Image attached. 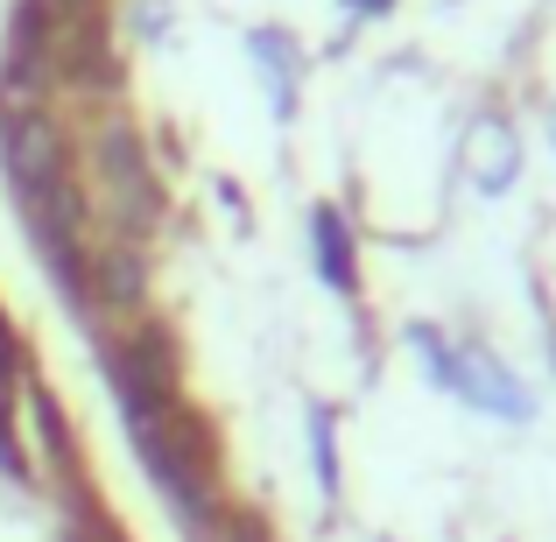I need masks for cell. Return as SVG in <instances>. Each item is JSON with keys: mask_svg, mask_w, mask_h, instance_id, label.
Masks as SVG:
<instances>
[{"mask_svg": "<svg viewBox=\"0 0 556 542\" xmlns=\"http://www.w3.org/2000/svg\"><path fill=\"white\" fill-rule=\"evenodd\" d=\"M56 8H64V14H78V22H92V8H99V0H56Z\"/></svg>", "mask_w": 556, "mask_h": 542, "instance_id": "5bb4252c", "label": "cell"}, {"mask_svg": "<svg viewBox=\"0 0 556 542\" xmlns=\"http://www.w3.org/2000/svg\"><path fill=\"white\" fill-rule=\"evenodd\" d=\"M0 479H8V487H36L28 451H22V437H14V416H8V380H0Z\"/></svg>", "mask_w": 556, "mask_h": 542, "instance_id": "8fae6325", "label": "cell"}, {"mask_svg": "<svg viewBox=\"0 0 556 542\" xmlns=\"http://www.w3.org/2000/svg\"><path fill=\"white\" fill-rule=\"evenodd\" d=\"M85 297L106 303L113 317H135L149 303V254L135 240H106L99 254H85Z\"/></svg>", "mask_w": 556, "mask_h": 542, "instance_id": "5b68a950", "label": "cell"}, {"mask_svg": "<svg viewBox=\"0 0 556 542\" xmlns=\"http://www.w3.org/2000/svg\"><path fill=\"white\" fill-rule=\"evenodd\" d=\"M92 177H99V204H106V226L113 240H149L163 226V190H155V163L141 155L135 127L113 121L92 135Z\"/></svg>", "mask_w": 556, "mask_h": 542, "instance_id": "7a4b0ae2", "label": "cell"}, {"mask_svg": "<svg viewBox=\"0 0 556 542\" xmlns=\"http://www.w3.org/2000/svg\"><path fill=\"white\" fill-rule=\"evenodd\" d=\"M353 8H359V14H380V8H394V0H353Z\"/></svg>", "mask_w": 556, "mask_h": 542, "instance_id": "9a60e30c", "label": "cell"}, {"mask_svg": "<svg viewBox=\"0 0 556 542\" xmlns=\"http://www.w3.org/2000/svg\"><path fill=\"white\" fill-rule=\"evenodd\" d=\"M408 345H416L422 374H430V388L458 394L465 408H479V416H501V423H535V394L529 380L515 374V366H501L486 353V345H458L444 339L437 325H408Z\"/></svg>", "mask_w": 556, "mask_h": 542, "instance_id": "6da1fadb", "label": "cell"}, {"mask_svg": "<svg viewBox=\"0 0 556 542\" xmlns=\"http://www.w3.org/2000/svg\"><path fill=\"white\" fill-rule=\"evenodd\" d=\"M204 542H275V535H268V515H254V507H232V501H226Z\"/></svg>", "mask_w": 556, "mask_h": 542, "instance_id": "7c38bea8", "label": "cell"}, {"mask_svg": "<svg viewBox=\"0 0 556 542\" xmlns=\"http://www.w3.org/2000/svg\"><path fill=\"white\" fill-rule=\"evenodd\" d=\"M163 28V0H141V36H155Z\"/></svg>", "mask_w": 556, "mask_h": 542, "instance_id": "4fadbf2b", "label": "cell"}, {"mask_svg": "<svg viewBox=\"0 0 556 542\" xmlns=\"http://www.w3.org/2000/svg\"><path fill=\"white\" fill-rule=\"evenodd\" d=\"M28 416H36L42 458H50L64 479H85V472H78V444H71V423H64V408H56V394L42 388V380H28Z\"/></svg>", "mask_w": 556, "mask_h": 542, "instance_id": "ba28073f", "label": "cell"}, {"mask_svg": "<svg viewBox=\"0 0 556 542\" xmlns=\"http://www.w3.org/2000/svg\"><path fill=\"white\" fill-rule=\"evenodd\" d=\"M254 64H261V78H268V99H275V113H296V42L282 36V28H254Z\"/></svg>", "mask_w": 556, "mask_h": 542, "instance_id": "9c48e42d", "label": "cell"}, {"mask_svg": "<svg viewBox=\"0 0 556 542\" xmlns=\"http://www.w3.org/2000/svg\"><path fill=\"white\" fill-rule=\"evenodd\" d=\"M56 64V22H50V0H22L8 22V42H0V85H8V113L36 106L42 78Z\"/></svg>", "mask_w": 556, "mask_h": 542, "instance_id": "277c9868", "label": "cell"}, {"mask_svg": "<svg viewBox=\"0 0 556 542\" xmlns=\"http://www.w3.org/2000/svg\"><path fill=\"white\" fill-rule=\"evenodd\" d=\"M549 135H556V113H549Z\"/></svg>", "mask_w": 556, "mask_h": 542, "instance_id": "2e32d148", "label": "cell"}, {"mask_svg": "<svg viewBox=\"0 0 556 542\" xmlns=\"http://www.w3.org/2000/svg\"><path fill=\"white\" fill-rule=\"evenodd\" d=\"M0 163H8L14 204L71 177V169H64V135H56V121L42 106H22V113L0 121Z\"/></svg>", "mask_w": 556, "mask_h": 542, "instance_id": "3957f363", "label": "cell"}, {"mask_svg": "<svg viewBox=\"0 0 556 542\" xmlns=\"http://www.w3.org/2000/svg\"><path fill=\"white\" fill-rule=\"evenodd\" d=\"M311 254H317V282L339 289V297H359V240H353V218L339 204H317L311 212Z\"/></svg>", "mask_w": 556, "mask_h": 542, "instance_id": "8992f818", "label": "cell"}, {"mask_svg": "<svg viewBox=\"0 0 556 542\" xmlns=\"http://www.w3.org/2000/svg\"><path fill=\"white\" fill-rule=\"evenodd\" d=\"M303 437H311V479H317V493H325V501H339V487H345V472H339V423H331L325 402H311Z\"/></svg>", "mask_w": 556, "mask_h": 542, "instance_id": "30bf717a", "label": "cell"}, {"mask_svg": "<svg viewBox=\"0 0 556 542\" xmlns=\"http://www.w3.org/2000/svg\"><path fill=\"white\" fill-rule=\"evenodd\" d=\"M465 177L472 190H486V198H501L507 184L521 177V149H515V127L507 121H472V135H465Z\"/></svg>", "mask_w": 556, "mask_h": 542, "instance_id": "52a82bcc", "label": "cell"}]
</instances>
